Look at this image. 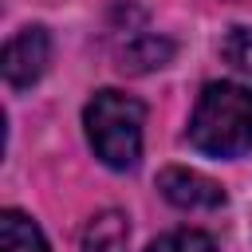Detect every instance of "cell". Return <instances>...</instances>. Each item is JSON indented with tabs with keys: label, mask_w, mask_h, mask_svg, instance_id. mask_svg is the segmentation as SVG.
I'll list each match as a JSON object with an SVG mask.
<instances>
[{
	"label": "cell",
	"mask_w": 252,
	"mask_h": 252,
	"mask_svg": "<svg viewBox=\"0 0 252 252\" xmlns=\"http://www.w3.org/2000/svg\"><path fill=\"white\" fill-rule=\"evenodd\" d=\"M189 146L209 158H240L252 146V91L240 83H205L189 118Z\"/></svg>",
	"instance_id": "cell-1"
},
{
	"label": "cell",
	"mask_w": 252,
	"mask_h": 252,
	"mask_svg": "<svg viewBox=\"0 0 252 252\" xmlns=\"http://www.w3.org/2000/svg\"><path fill=\"white\" fill-rule=\"evenodd\" d=\"M142 122H146V106L134 94L122 91H98L87 110H83V126H87V142L94 150V158L110 169H134L142 158Z\"/></svg>",
	"instance_id": "cell-2"
},
{
	"label": "cell",
	"mask_w": 252,
	"mask_h": 252,
	"mask_svg": "<svg viewBox=\"0 0 252 252\" xmlns=\"http://www.w3.org/2000/svg\"><path fill=\"white\" fill-rule=\"evenodd\" d=\"M47 63H51V35L39 24L20 28L4 43V79L12 91H28L32 83H39Z\"/></svg>",
	"instance_id": "cell-3"
},
{
	"label": "cell",
	"mask_w": 252,
	"mask_h": 252,
	"mask_svg": "<svg viewBox=\"0 0 252 252\" xmlns=\"http://www.w3.org/2000/svg\"><path fill=\"white\" fill-rule=\"evenodd\" d=\"M158 189H161V197H165L169 205H177V209H220V205H224V189H220L213 177H205V173H197V169H185V165L161 169V173H158Z\"/></svg>",
	"instance_id": "cell-4"
},
{
	"label": "cell",
	"mask_w": 252,
	"mask_h": 252,
	"mask_svg": "<svg viewBox=\"0 0 252 252\" xmlns=\"http://www.w3.org/2000/svg\"><path fill=\"white\" fill-rule=\"evenodd\" d=\"M130 240V224L118 209H102L87 220L83 236H79V252H126Z\"/></svg>",
	"instance_id": "cell-5"
},
{
	"label": "cell",
	"mask_w": 252,
	"mask_h": 252,
	"mask_svg": "<svg viewBox=\"0 0 252 252\" xmlns=\"http://www.w3.org/2000/svg\"><path fill=\"white\" fill-rule=\"evenodd\" d=\"M0 244H4V252H47L39 224L32 217H24L20 209L0 213Z\"/></svg>",
	"instance_id": "cell-6"
},
{
	"label": "cell",
	"mask_w": 252,
	"mask_h": 252,
	"mask_svg": "<svg viewBox=\"0 0 252 252\" xmlns=\"http://www.w3.org/2000/svg\"><path fill=\"white\" fill-rule=\"evenodd\" d=\"M146 252H217V244L205 232H197V228H177V232L158 236Z\"/></svg>",
	"instance_id": "cell-7"
},
{
	"label": "cell",
	"mask_w": 252,
	"mask_h": 252,
	"mask_svg": "<svg viewBox=\"0 0 252 252\" xmlns=\"http://www.w3.org/2000/svg\"><path fill=\"white\" fill-rule=\"evenodd\" d=\"M224 59L232 63V67H240V71H252V28H232L228 35H224Z\"/></svg>",
	"instance_id": "cell-8"
}]
</instances>
